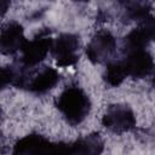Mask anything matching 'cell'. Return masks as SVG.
<instances>
[{
  "label": "cell",
  "instance_id": "cell-9",
  "mask_svg": "<svg viewBox=\"0 0 155 155\" xmlns=\"http://www.w3.org/2000/svg\"><path fill=\"white\" fill-rule=\"evenodd\" d=\"M121 63L127 76L131 75L133 78H143L153 69V58L144 48L128 51L127 57Z\"/></svg>",
  "mask_w": 155,
  "mask_h": 155
},
{
  "label": "cell",
  "instance_id": "cell-13",
  "mask_svg": "<svg viewBox=\"0 0 155 155\" xmlns=\"http://www.w3.org/2000/svg\"><path fill=\"white\" fill-rule=\"evenodd\" d=\"M144 22H145V25H147L149 33H151L150 34L151 35V39L155 40V17L149 18V19H145Z\"/></svg>",
  "mask_w": 155,
  "mask_h": 155
},
{
  "label": "cell",
  "instance_id": "cell-8",
  "mask_svg": "<svg viewBox=\"0 0 155 155\" xmlns=\"http://www.w3.org/2000/svg\"><path fill=\"white\" fill-rule=\"evenodd\" d=\"M115 47L116 42L114 36L108 31H99L90 41L86 48V53L90 61L101 63L107 61L113 54Z\"/></svg>",
  "mask_w": 155,
  "mask_h": 155
},
{
  "label": "cell",
  "instance_id": "cell-7",
  "mask_svg": "<svg viewBox=\"0 0 155 155\" xmlns=\"http://www.w3.org/2000/svg\"><path fill=\"white\" fill-rule=\"evenodd\" d=\"M13 155H57V144L42 136L29 134L16 143Z\"/></svg>",
  "mask_w": 155,
  "mask_h": 155
},
{
  "label": "cell",
  "instance_id": "cell-2",
  "mask_svg": "<svg viewBox=\"0 0 155 155\" xmlns=\"http://www.w3.org/2000/svg\"><path fill=\"white\" fill-rule=\"evenodd\" d=\"M59 80V75L57 70L50 67H42L41 69H38L35 71H31L27 74L22 71V78L18 87H25L31 92L36 93H45L48 90H51Z\"/></svg>",
  "mask_w": 155,
  "mask_h": 155
},
{
  "label": "cell",
  "instance_id": "cell-12",
  "mask_svg": "<svg viewBox=\"0 0 155 155\" xmlns=\"http://www.w3.org/2000/svg\"><path fill=\"white\" fill-rule=\"evenodd\" d=\"M148 5L147 4H130L125 10V17L133 21V19H144L148 15Z\"/></svg>",
  "mask_w": 155,
  "mask_h": 155
},
{
  "label": "cell",
  "instance_id": "cell-3",
  "mask_svg": "<svg viewBox=\"0 0 155 155\" xmlns=\"http://www.w3.org/2000/svg\"><path fill=\"white\" fill-rule=\"evenodd\" d=\"M53 41L48 35V31L41 33L35 36L31 41H27L23 46L21 64L23 68H31L39 62H41L48 51L52 48Z\"/></svg>",
  "mask_w": 155,
  "mask_h": 155
},
{
  "label": "cell",
  "instance_id": "cell-10",
  "mask_svg": "<svg viewBox=\"0 0 155 155\" xmlns=\"http://www.w3.org/2000/svg\"><path fill=\"white\" fill-rule=\"evenodd\" d=\"M27 41L23 38V28L17 22H10L1 30V51L5 54L15 53L23 48Z\"/></svg>",
  "mask_w": 155,
  "mask_h": 155
},
{
  "label": "cell",
  "instance_id": "cell-5",
  "mask_svg": "<svg viewBox=\"0 0 155 155\" xmlns=\"http://www.w3.org/2000/svg\"><path fill=\"white\" fill-rule=\"evenodd\" d=\"M104 143L98 133L82 137L73 143H57V155H101Z\"/></svg>",
  "mask_w": 155,
  "mask_h": 155
},
{
  "label": "cell",
  "instance_id": "cell-4",
  "mask_svg": "<svg viewBox=\"0 0 155 155\" xmlns=\"http://www.w3.org/2000/svg\"><path fill=\"white\" fill-rule=\"evenodd\" d=\"M103 125L115 133H122L132 130L136 125V117L130 107L124 104L110 105L104 116Z\"/></svg>",
  "mask_w": 155,
  "mask_h": 155
},
{
  "label": "cell",
  "instance_id": "cell-11",
  "mask_svg": "<svg viewBox=\"0 0 155 155\" xmlns=\"http://www.w3.org/2000/svg\"><path fill=\"white\" fill-rule=\"evenodd\" d=\"M127 76L124 65L121 63V61L119 62H113L108 65L107 68V73H105V80L109 85L111 86H117L122 82V80Z\"/></svg>",
  "mask_w": 155,
  "mask_h": 155
},
{
  "label": "cell",
  "instance_id": "cell-14",
  "mask_svg": "<svg viewBox=\"0 0 155 155\" xmlns=\"http://www.w3.org/2000/svg\"><path fill=\"white\" fill-rule=\"evenodd\" d=\"M153 86L155 87V74H154V78H153Z\"/></svg>",
  "mask_w": 155,
  "mask_h": 155
},
{
  "label": "cell",
  "instance_id": "cell-1",
  "mask_svg": "<svg viewBox=\"0 0 155 155\" xmlns=\"http://www.w3.org/2000/svg\"><path fill=\"white\" fill-rule=\"evenodd\" d=\"M57 107L70 125L80 124L90 113L91 103L87 94L78 86L67 87L57 99Z\"/></svg>",
  "mask_w": 155,
  "mask_h": 155
},
{
  "label": "cell",
  "instance_id": "cell-6",
  "mask_svg": "<svg viewBox=\"0 0 155 155\" xmlns=\"http://www.w3.org/2000/svg\"><path fill=\"white\" fill-rule=\"evenodd\" d=\"M79 38L73 34L59 35L52 45V54L61 67L74 64L79 58Z\"/></svg>",
  "mask_w": 155,
  "mask_h": 155
}]
</instances>
